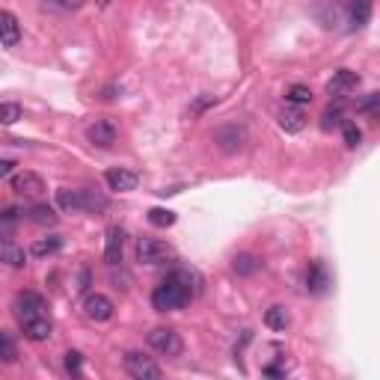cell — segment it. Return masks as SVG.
<instances>
[{"mask_svg":"<svg viewBox=\"0 0 380 380\" xmlns=\"http://www.w3.org/2000/svg\"><path fill=\"white\" fill-rule=\"evenodd\" d=\"M0 262L9 264V267H24L27 264V252L12 244V241H0Z\"/></svg>","mask_w":380,"mask_h":380,"instance_id":"d6986e66","label":"cell"},{"mask_svg":"<svg viewBox=\"0 0 380 380\" xmlns=\"http://www.w3.org/2000/svg\"><path fill=\"white\" fill-rule=\"evenodd\" d=\"M286 102L294 104V107H306V104H312V90L303 87V83H291L288 92H286Z\"/></svg>","mask_w":380,"mask_h":380,"instance_id":"44dd1931","label":"cell"},{"mask_svg":"<svg viewBox=\"0 0 380 380\" xmlns=\"http://www.w3.org/2000/svg\"><path fill=\"white\" fill-rule=\"evenodd\" d=\"M264 324H267V327H271V330L283 333V330L288 327V312H286L283 306H271V309H267V312H264Z\"/></svg>","mask_w":380,"mask_h":380,"instance_id":"7402d4cb","label":"cell"},{"mask_svg":"<svg viewBox=\"0 0 380 380\" xmlns=\"http://www.w3.org/2000/svg\"><path fill=\"white\" fill-rule=\"evenodd\" d=\"M357 87H360V75L357 72H348V68H339V72L333 75V80L327 83V92L336 95V98H342L345 92L357 90Z\"/></svg>","mask_w":380,"mask_h":380,"instance_id":"9a60e30c","label":"cell"},{"mask_svg":"<svg viewBox=\"0 0 380 380\" xmlns=\"http://www.w3.org/2000/svg\"><path fill=\"white\" fill-rule=\"evenodd\" d=\"M21 330L24 336L30 342H48L51 339V330H54V324L48 318V312H42V315H30V318H21Z\"/></svg>","mask_w":380,"mask_h":380,"instance_id":"ba28073f","label":"cell"},{"mask_svg":"<svg viewBox=\"0 0 380 380\" xmlns=\"http://www.w3.org/2000/svg\"><path fill=\"white\" fill-rule=\"evenodd\" d=\"M21 116H24L21 104H16V102H4V104H0V125H16Z\"/></svg>","mask_w":380,"mask_h":380,"instance_id":"484cf974","label":"cell"},{"mask_svg":"<svg viewBox=\"0 0 380 380\" xmlns=\"http://www.w3.org/2000/svg\"><path fill=\"white\" fill-rule=\"evenodd\" d=\"M176 259V250L166 244V241H158V238H140L137 241V262L143 264H166Z\"/></svg>","mask_w":380,"mask_h":380,"instance_id":"3957f363","label":"cell"},{"mask_svg":"<svg viewBox=\"0 0 380 380\" xmlns=\"http://www.w3.org/2000/svg\"><path fill=\"white\" fill-rule=\"evenodd\" d=\"M16 161H12V158H0V178H6V176H12V173H16Z\"/></svg>","mask_w":380,"mask_h":380,"instance_id":"e575fe53","label":"cell"},{"mask_svg":"<svg viewBox=\"0 0 380 380\" xmlns=\"http://www.w3.org/2000/svg\"><path fill=\"white\" fill-rule=\"evenodd\" d=\"M360 140H362V131L357 128V125H345V146L348 149H357Z\"/></svg>","mask_w":380,"mask_h":380,"instance_id":"836d02e7","label":"cell"},{"mask_svg":"<svg viewBox=\"0 0 380 380\" xmlns=\"http://www.w3.org/2000/svg\"><path fill=\"white\" fill-rule=\"evenodd\" d=\"M303 125H306V116H303V107H286L283 114H279V128H283L286 134H298L303 131Z\"/></svg>","mask_w":380,"mask_h":380,"instance_id":"e0dca14e","label":"cell"},{"mask_svg":"<svg viewBox=\"0 0 380 380\" xmlns=\"http://www.w3.org/2000/svg\"><path fill=\"white\" fill-rule=\"evenodd\" d=\"M87 140L95 149H110L119 140V128L110 119H95L87 128Z\"/></svg>","mask_w":380,"mask_h":380,"instance_id":"8992f818","label":"cell"},{"mask_svg":"<svg viewBox=\"0 0 380 380\" xmlns=\"http://www.w3.org/2000/svg\"><path fill=\"white\" fill-rule=\"evenodd\" d=\"M380 110V92H369L365 98L357 102V114H365V116H377Z\"/></svg>","mask_w":380,"mask_h":380,"instance_id":"83f0119b","label":"cell"},{"mask_svg":"<svg viewBox=\"0 0 380 380\" xmlns=\"http://www.w3.org/2000/svg\"><path fill=\"white\" fill-rule=\"evenodd\" d=\"M21 42V24L12 16L9 9H0V45L4 48H16Z\"/></svg>","mask_w":380,"mask_h":380,"instance_id":"30bf717a","label":"cell"},{"mask_svg":"<svg viewBox=\"0 0 380 380\" xmlns=\"http://www.w3.org/2000/svg\"><path fill=\"white\" fill-rule=\"evenodd\" d=\"M125 372L137 380H161L164 377V369L152 357L140 354V350H128L125 354Z\"/></svg>","mask_w":380,"mask_h":380,"instance_id":"277c9868","label":"cell"},{"mask_svg":"<svg viewBox=\"0 0 380 380\" xmlns=\"http://www.w3.org/2000/svg\"><path fill=\"white\" fill-rule=\"evenodd\" d=\"M80 369H83V357L78 354V350H68L66 354V372L68 374H80Z\"/></svg>","mask_w":380,"mask_h":380,"instance_id":"d6a6232c","label":"cell"},{"mask_svg":"<svg viewBox=\"0 0 380 380\" xmlns=\"http://www.w3.org/2000/svg\"><path fill=\"white\" fill-rule=\"evenodd\" d=\"M200 291V279L190 271H173L164 283L152 291L154 312H178L190 303V298Z\"/></svg>","mask_w":380,"mask_h":380,"instance_id":"6da1fadb","label":"cell"},{"mask_svg":"<svg viewBox=\"0 0 380 380\" xmlns=\"http://www.w3.org/2000/svg\"><path fill=\"white\" fill-rule=\"evenodd\" d=\"M214 104H217V95H200V98H196V102L190 104L188 114H190V116H202L205 110H208V107H214Z\"/></svg>","mask_w":380,"mask_h":380,"instance_id":"f546056e","label":"cell"},{"mask_svg":"<svg viewBox=\"0 0 380 380\" xmlns=\"http://www.w3.org/2000/svg\"><path fill=\"white\" fill-rule=\"evenodd\" d=\"M30 220L39 223V226H54V223H57V214H54L51 205H33Z\"/></svg>","mask_w":380,"mask_h":380,"instance_id":"d4e9b609","label":"cell"},{"mask_svg":"<svg viewBox=\"0 0 380 380\" xmlns=\"http://www.w3.org/2000/svg\"><path fill=\"white\" fill-rule=\"evenodd\" d=\"M149 345L158 350V354H164V357H178L181 350H185V345H181V336L176 330H170V327H154L149 333Z\"/></svg>","mask_w":380,"mask_h":380,"instance_id":"5b68a950","label":"cell"},{"mask_svg":"<svg viewBox=\"0 0 380 380\" xmlns=\"http://www.w3.org/2000/svg\"><path fill=\"white\" fill-rule=\"evenodd\" d=\"M149 223H152V226H158V229H170L176 223V211H170V208H152L149 211Z\"/></svg>","mask_w":380,"mask_h":380,"instance_id":"cb8c5ba5","label":"cell"},{"mask_svg":"<svg viewBox=\"0 0 380 380\" xmlns=\"http://www.w3.org/2000/svg\"><path fill=\"white\" fill-rule=\"evenodd\" d=\"M12 190H16L18 196H24V200H39V196L45 193V181H42V176L24 170V173L12 176Z\"/></svg>","mask_w":380,"mask_h":380,"instance_id":"52a82bcc","label":"cell"},{"mask_svg":"<svg viewBox=\"0 0 380 380\" xmlns=\"http://www.w3.org/2000/svg\"><path fill=\"white\" fill-rule=\"evenodd\" d=\"M104 181H107V188H110V190L128 193V190L137 188V173H134V170H125V166H119V170H107V173H104Z\"/></svg>","mask_w":380,"mask_h":380,"instance_id":"5bb4252c","label":"cell"},{"mask_svg":"<svg viewBox=\"0 0 380 380\" xmlns=\"http://www.w3.org/2000/svg\"><path fill=\"white\" fill-rule=\"evenodd\" d=\"M45 309H48L45 298H42V294H36V291H24V294H18V300H16V315H18V321H21V318H30V315H42Z\"/></svg>","mask_w":380,"mask_h":380,"instance_id":"7c38bea8","label":"cell"},{"mask_svg":"<svg viewBox=\"0 0 380 380\" xmlns=\"http://www.w3.org/2000/svg\"><path fill=\"white\" fill-rule=\"evenodd\" d=\"M214 140H217V146H220L223 152L232 154V152H238V149L244 146V131L238 128V125H226V128H220V131H217Z\"/></svg>","mask_w":380,"mask_h":380,"instance_id":"2e32d148","label":"cell"},{"mask_svg":"<svg viewBox=\"0 0 380 380\" xmlns=\"http://www.w3.org/2000/svg\"><path fill=\"white\" fill-rule=\"evenodd\" d=\"M83 312H87L90 321L104 324V321L114 318V300L104 298V294H90V298L83 300Z\"/></svg>","mask_w":380,"mask_h":380,"instance_id":"9c48e42d","label":"cell"},{"mask_svg":"<svg viewBox=\"0 0 380 380\" xmlns=\"http://www.w3.org/2000/svg\"><path fill=\"white\" fill-rule=\"evenodd\" d=\"M267 377H286V365H264Z\"/></svg>","mask_w":380,"mask_h":380,"instance_id":"d590c367","label":"cell"},{"mask_svg":"<svg viewBox=\"0 0 380 380\" xmlns=\"http://www.w3.org/2000/svg\"><path fill=\"white\" fill-rule=\"evenodd\" d=\"M232 267H235V274H238V276H250V274H256V271H259V259H256V256H250V252H241V256H235Z\"/></svg>","mask_w":380,"mask_h":380,"instance_id":"603a6c76","label":"cell"},{"mask_svg":"<svg viewBox=\"0 0 380 380\" xmlns=\"http://www.w3.org/2000/svg\"><path fill=\"white\" fill-rule=\"evenodd\" d=\"M306 288L312 291V294H324V291L330 288V274H327V264H324L321 259L309 262V267H306Z\"/></svg>","mask_w":380,"mask_h":380,"instance_id":"8fae6325","label":"cell"},{"mask_svg":"<svg viewBox=\"0 0 380 380\" xmlns=\"http://www.w3.org/2000/svg\"><path fill=\"white\" fill-rule=\"evenodd\" d=\"M110 4H114V0H95V6H98V9H107Z\"/></svg>","mask_w":380,"mask_h":380,"instance_id":"8d00e7d4","label":"cell"},{"mask_svg":"<svg viewBox=\"0 0 380 380\" xmlns=\"http://www.w3.org/2000/svg\"><path fill=\"white\" fill-rule=\"evenodd\" d=\"M122 247H125V229L122 226H110L104 238V262L107 264H119L122 262Z\"/></svg>","mask_w":380,"mask_h":380,"instance_id":"4fadbf2b","label":"cell"},{"mask_svg":"<svg viewBox=\"0 0 380 380\" xmlns=\"http://www.w3.org/2000/svg\"><path fill=\"white\" fill-rule=\"evenodd\" d=\"M18 223V211L16 208H6L4 214H0V232H12Z\"/></svg>","mask_w":380,"mask_h":380,"instance_id":"1f68e13d","label":"cell"},{"mask_svg":"<svg viewBox=\"0 0 380 380\" xmlns=\"http://www.w3.org/2000/svg\"><path fill=\"white\" fill-rule=\"evenodd\" d=\"M348 18H350V27H354V30L365 27L372 21V0H350Z\"/></svg>","mask_w":380,"mask_h":380,"instance_id":"ac0fdd59","label":"cell"},{"mask_svg":"<svg viewBox=\"0 0 380 380\" xmlns=\"http://www.w3.org/2000/svg\"><path fill=\"white\" fill-rule=\"evenodd\" d=\"M60 250H63V238L51 235V238H39V241L30 247V256L45 259V256H54V252H60Z\"/></svg>","mask_w":380,"mask_h":380,"instance_id":"ffe728a7","label":"cell"},{"mask_svg":"<svg viewBox=\"0 0 380 380\" xmlns=\"http://www.w3.org/2000/svg\"><path fill=\"white\" fill-rule=\"evenodd\" d=\"M339 122H342V107H339V104L324 110V116H321V128H324V131H333Z\"/></svg>","mask_w":380,"mask_h":380,"instance_id":"f1b7e54d","label":"cell"},{"mask_svg":"<svg viewBox=\"0 0 380 380\" xmlns=\"http://www.w3.org/2000/svg\"><path fill=\"white\" fill-rule=\"evenodd\" d=\"M57 205L66 214H80V211H102L104 208V200L95 196L92 190H72V188H60L57 190Z\"/></svg>","mask_w":380,"mask_h":380,"instance_id":"7a4b0ae2","label":"cell"},{"mask_svg":"<svg viewBox=\"0 0 380 380\" xmlns=\"http://www.w3.org/2000/svg\"><path fill=\"white\" fill-rule=\"evenodd\" d=\"M18 360V345L12 342V336L0 333V362H16Z\"/></svg>","mask_w":380,"mask_h":380,"instance_id":"4316f807","label":"cell"},{"mask_svg":"<svg viewBox=\"0 0 380 380\" xmlns=\"http://www.w3.org/2000/svg\"><path fill=\"white\" fill-rule=\"evenodd\" d=\"M48 9H57V12H75L83 6V0H42Z\"/></svg>","mask_w":380,"mask_h":380,"instance_id":"4dcf8cb0","label":"cell"}]
</instances>
